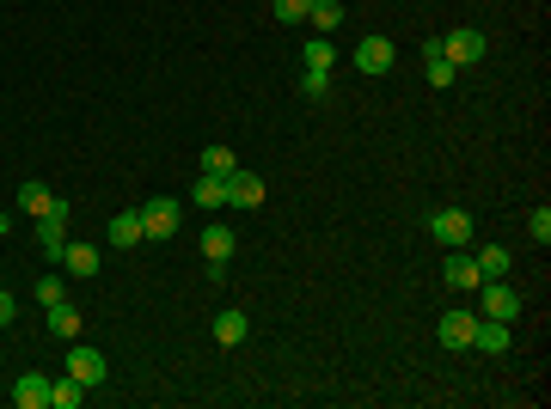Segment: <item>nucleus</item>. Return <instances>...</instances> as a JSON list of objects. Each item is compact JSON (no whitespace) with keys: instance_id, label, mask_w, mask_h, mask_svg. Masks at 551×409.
Instances as JSON below:
<instances>
[{"instance_id":"nucleus-1","label":"nucleus","mask_w":551,"mask_h":409,"mask_svg":"<svg viewBox=\"0 0 551 409\" xmlns=\"http://www.w3.org/2000/svg\"><path fill=\"white\" fill-rule=\"evenodd\" d=\"M178 220H184L178 202H172V196H154V202L141 208V239H172V232H178Z\"/></svg>"},{"instance_id":"nucleus-2","label":"nucleus","mask_w":551,"mask_h":409,"mask_svg":"<svg viewBox=\"0 0 551 409\" xmlns=\"http://www.w3.org/2000/svg\"><path fill=\"white\" fill-rule=\"evenodd\" d=\"M484 50H491V43H484V31H447V37H441V55H447L453 67L484 61Z\"/></svg>"},{"instance_id":"nucleus-3","label":"nucleus","mask_w":551,"mask_h":409,"mask_svg":"<svg viewBox=\"0 0 551 409\" xmlns=\"http://www.w3.org/2000/svg\"><path fill=\"white\" fill-rule=\"evenodd\" d=\"M429 232H435V245H472V214H459V208H441L435 220H429Z\"/></svg>"},{"instance_id":"nucleus-4","label":"nucleus","mask_w":551,"mask_h":409,"mask_svg":"<svg viewBox=\"0 0 551 409\" xmlns=\"http://www.w3.org/2000/svg\"><path fill=\"white\" fill-rule=\"evenodd\" d=\"M68 373H74V379H80L86 391H99L110 366H105V355H99V349H68Z\"/></svg>"},{"instance_id":"nucleus-5","label":"nucleus","mask_w":551,"mask_h":409,"mask_svg":"<svg viewBox=\"0 0 551 409\" xmlns=\"http://www.w3.org/2000/svg\"><path fill=\"white\" fill-rule=\"evenodd\" d=\"M227 202H233V208H264V177L239 165V171L227 177Z\"/></svg>"},{"instance_id":"nucleus-6","label":"nucleus","mask_w":551,"mask_h":409,"mask_svg":"<svg viewBox=\"0 0 551 409\" xmlns=\"http://www.w3.org/2000/svg\"><path fill=\"white\" fill-rule=\"evenodd\" d=\"M12 404H19V409H50V379H44V373H19Z\"/></svg>"},{"instance_id":"nucleus-7","label":"nucleus","mask_w":551,"mask_h":409,"mask_svg":"<svg viewBox=\"0 0 551 409\" xmlns=\"http://www.w3.org/2000/svg\"><path fill=\"white\" fill-rule=\"evenodd\" d=\"M472 330H478L472 311H447L441 318V349H472Z\"/></svg>"},{"instance_id":"nucleus-8","label":"nucleus","mask_w":551,"mask_h":409,"mask_svg":"<svg viewBox=\"0 0 551 409\" xmlns=\"http://www.w3.org/2000/svg\"><path fill=\"white\" fill-rule=\"evenodd\" d=\"M355 67H362V74H386V67H392V43H386V37H362V43H355Z\"/></svg>"},{"instance_id":"nucleus-9","label":"nucleus","mask_w":551,"mask_h":409,"mask_svg":"<svg viewBox=\"0 0 551 409\" xmlns=\"http://www.w3.org/2000/svg\"><path fill=\"white\" fill-rule=\"evenodd\" d=\"M478 287H484V318H502V324H508V318L521 311V294H508L502 281H478Z\"/></svg>"},{"instance_id":"nucleus-10","label":"nucleus","mask_w":551,"mask_h":409,"mask_svg":"<svg viewBox=\"0 0 551 409\" xmlns=\"http://www.w3.org/2000/svg\"><path fill=\"white\" fill-rule=\"evenodd\" d=\"M472 349L502 355V349H508V324H502V318H478V330H472Z\"/></svg>"},{"instance_id":"nucleus-11","label":"nucleus","mask_w":551,"mask_h":409,"mask_svg":"<svg viewBox=\"0 0 551 409\" xmlns=\"http://www.w3.org/2000/svg\"><path fill=\"white\" fill-rule=\"evenodd\" d=\"M61 269L80 275V281H92V275H99V251H92V245H68V251H61Z\"/></svg>"},{"instance_id":"nucleus-12","label":"nucleus","mask_w":551,"mask_h":409,"mask_svg":"<svg viewBox=\"0 0 551 409\" xmlns=\"http://www.w3.org/2000/svg\"><path fill=\"white\" fill-rule=\"evenodd\" d=\"M50 404L55 409H80L86 404V385H80L74 373H68V379H50Z\"/></svg>"},{"instance_id":"nucleus-13","label":"nucleus","mask_w":551,"mask_h":409,"mask_svg":"<svg viewBox=\"0 0 551 409\" xmlns=\"http://www.w3.org/2000/svg\"><path fill=\"white\" fill-rule=\"evenodd\" d=\"M44 311H50V330L61 336V342H74V336H80V311L68 306V300H55V306H44Z\"/></svg>"},{"instance_id":"nucleus-14","label":"nucleus","mask_w":551,"mask_h":409,"mask_svg":"<svg viewBox=\"0 0 551 409\" xmlns=\"http://www.w3.org/2000/svg\"><path fill=\"white\" fill-rule=\"evenodd\" d=\"M478 281H484V275H478V263H472L466 251L447 256V287H478Z\"/></svg>"},{"instance_id":"nucleus-15","label":"nucleus","mask_w":551,"mask_h":409,"mask_svg":"<svg viewBox=\"0 0 551 409\" xmlns=\"http://www.w3.org/2000/svg\"><path fill=\"white\" fill-rule=\"evenodd\" d=\"M423 67H429V80H435V86H453V74H459V67L441 55V37H435V43H423Z\"/></svg>"},{"instance_id":"nucleus-16","label":"nucleus","mask_w":551,"mask_h":409,"mask_svg":"<svg viewBox=\"0 0 551 409\" xmlns=\"http://www.w3.org/2000/svg\"><path fill=\"white\" fill-rule=\"evenodd\" d=\"M472 263H478V275H484V281H502V275H508V251H502V245H484Z\"/></svg>"},{"instance_id":"nucleus-17","label":"nucleus","mask_w":551,"mask_h":409,"mask_svg":"<svg viewBox=\"0 0 551 409\" xmlns=\"http://www.w3.org/2000/svg\"><path fill=\"white\" fill-rule=\"evenodd\" d=\"M215 342H227V349L245 342V311H220L215 318Z\"/></svg>"},{"instance_id":"nucleus-18","label":"nucleus","mask_w":551,"mask_h":409,"mask_svg":"<svg viewBox=\"0 0 551 409\" xmlns=\"http://www.w3.org/2000/svg\"><path fill=\"white\" fill-rule=\"evenodd\" d=\"M50 184H25V190H19V208H25V214H31V220H37V214H50Z\"/></svg>"},{"instance_id":"nucleus-19","label":"nucleus","mask_w":551,"mask_h":409,"mask_svg":"<svg viewBox=\"0 0 551 409\" xmlns=\"http://www.w3.org/2000/svg\"><path fill=\"white\" fill-rule=\"evenodd\" d=\"M110 245H141V214H116L110 220Z\"/></svg>"},{"instance_id":"nucleus-20","label":"nucleus","mask_w":551,"mask_h":409,"mask_svg":"<svg viewBox=\"0 0 551 409\" xmlns=\"http://www.w3.org/2000/svg\"><path fill=\"white\" fill-rule=\"evenodd\" d=\"M227 202V177H209V171H203V177H196V208H220Z\"/></svg>"},{"instance_id":"nucleus-21","label":"nucleus","mask_w":551,"mask_h":409,"mask_svg":"<svg viewBox=\"0 0 551 409\" xmlns=\"http://www.w3.org/2000/svg\"><path fill=\"white\" fill-rule=\"evenodd\" d=\"M203 251H209V263H227V251H233V232H227V226H209V232H203Z\"/></svg>"},{"instance_id":"nucleus-22","label":"nucleus","mask_w":551,"mask_h":409,"mask_svg":"<svg viewBox=\"0 0 551 409\" xmlns=\"http://www.w3.org/2000/svg\"><path fill=\"white\" fill-rule=\"evenodd\" d=\"M203 171H209V177H233V171H239V159L227 153V147H209V153H203Z\"/></svg>"},{"instance_id":"nucleus-23","label":"nucleus","mask_w":551,"mask_h":409,"mask_svg":"<svg viewBox=\"0 0 551 409\" xmlns=\"http://www.w3.org/2000/svg\"><path fill=\"white\" fill-rule=\"evenodd\" d=\"M307 19H313L319 31H337V25H343V6H337V0H313V12H307Z\"/></svg>"},{"instance_id":"nucleus-24","label":"nucleus","mask_w":551,"mask_h":409,"mask_svg":"<svg viewBox=\"0 0 551 409\" xmlns=\"http://www.w3.org/2000/svg\"><path fill=\"white\" fill-rule=\"evenodd\" d=\"M331 61H337V43L313 37V43H307V67H325V74H331Z\"/></svg>"},{"instance_id":"nucleus-25","label":"nucleus","mask_w":551,"mask_h":409,"mask_svg":"<svg viewBox=\"0 0 551 409\" xmlns=\"http://www.w3.org/2000/svg\"><path fill=\"white\" fill-rule=\"evenodd\" d=\"M300 92H307V98H325V92H331V74H325V67H307V74H300Z\"/></svg>"},{"instance_id":"nucleus-26","label":"nucleus","mask_w":551,"mask_h":409,"mask_svg":"<svg viewBox=\"0 0 551 409\" xmlns=\"http://www.w3.org/2000/svg\"><path fill=\"white\" fill-rule=\"evenodd\" d=\"M313 12V0H276V19L282 25H294V19H307Z\"/></svg>"},{"instance_id":"nucleus-27","label":"nucleus","mask_w":551,"mask_h":409,"mask_svg":"<svg viewBox=\"0 0 551 409\" xmlns=\"http://www.w3.org/2000/svg\"><path fill=\"white\" fill-rule=\"evenodd\" d=\"M55 300H68V287H61L55 275H44V281H37V306H55Z\"/></svg>"},{"instance_id":"nucleus-28","label":"nucleus","mask_w":551,"mask_h":409,"mask_svg":"<svg viewBox=\"0 0 551 409\" xmlns=\"http://www.w3.org/2000/svg\"><path fill=\"white\" fill-rule=\"evenodd\" d=\"M527 226H533V239H539V245L551 239V214H546V208H533V220H527Z\"/></svg>"},{"instance_id":"nucleus-29","label":"nucleus","mask_w":551,"mask_h":409,"mask_svg":"<svg viewBox=\"0 0 551 409\" xmlns=\"http://www.w3.org/2000/svg\"><path fill=\"white\" fill-rule=\"evenodd\" d=\"M12 318H19V306H12V294H0V330H6Z\"/></svg>"},{"instance_id":"nucleus-30","label":"nucleus","mask_w":551,"mask_h":409,"mask_svg":"<svg viewBox=\"0 0 551 409\" xmlns=\"http://www.w3.org/2000/svg\"><path fill=\"white\" fill-rule=\"evenodd\" d=\"M0 232H6V214H0Z\"/></svg>"}]
</instances>
